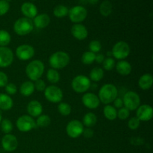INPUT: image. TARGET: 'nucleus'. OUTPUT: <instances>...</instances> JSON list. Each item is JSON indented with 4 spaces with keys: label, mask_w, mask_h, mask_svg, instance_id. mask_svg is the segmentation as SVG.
Returning <instances> with one entry per match:
<instances>
[{
    "label": "nucleus",
    "mask_w": 153,
    "mask_h": 153,
    "mask_svg": "<svg viewBox=\"0 0 153 153\" xmlns=\"http://www.w3.org/2000/svg\"><path fill=\"white\" fill-rule=\"evenodd\" d=\"M4 88H5L6 93H7L6 94L9 96L14 95L17 92V88L13 83H7Z\"/></svg>",
    "instance_id": "nucleus-42"
},
{
    "label": "nucleus",
    "mask_w": 153,
    "mask_h": 153,
    "mask_svg": "<svg viewBox=\"0 0 153 153\" xmlns=\"http://www.w3.org/2000/svg\"><path fill=\"white\" fill-rule=\"evenodd\" d=\"M58 111L60 113V114H61L62 116H68V115L71 114L72 108L70 105H69L68 103L61 102L58 104Z\"/></svg>",
    "instance_id": "nucleus-35"
},
{
    "label": "nucleus",
    "mask_w": 153,
    "mask_h": 153,
    "mask_svg": "<svg viewBox=\"0 0 153 153\" xmlns=\"http://www.w3.org/2000/svg\"><path fill=\"white\" fill-rule=\"evenodd\" d=\"M115 64L116 63H115L114 59L112 58L111 57H108V58H105L102 63V67L103 69L106 71H111L115 67Z\"/></svg>",
    "instance_id": "nucleus-36"
},
{
    "label": "nucleus",
    "mask_w": 153,
    "mask_h": 153,
    "mask_svg": "<svg viewBox=\"0 0 153 153\" xmlns=\"http://www.w3.org/2000/svg\"><path fill=\"white\" fill-rule=\"evenodd\" d=\"M16 126L21 132H28L37 126L34 118L29 115H22L19 117L16 120Z\"/></svg>",
    "instance_id": "nucleus-10"
},
{
    "label": "nucleus",
    "mask_w": 153,
    "mask_h": 153,
    "mask_svg": "<svg viewBox=\"0 0 153 153\" xmlns=\"http://www.w3.org/2000/svg\"><path fill=\"white\" fill-rule=\"evenodd\" d=\"M115 67H116L117 72L121 76H128L131 73V70H132L131 64L124 60L118 61L115 64Z\"/></svg>",
    "instance_id": "nucleus-21"
},
{
    "label": "nucleus",
    "mask_w": 153,
    "mask_h": 153,
    "mask_svg": "<svg viewBox=\"0 0 153 153\" xmlns=\"http://www.w3.org/2000/svg\"><path fill=\"white\" fill-rule=\"evenodd\" d=\"M11 37L8 31L0 29V46H7L10 44Z\"/></svg>",
    "instance_id": "nucleus-33"
},
{
    "label": "nucleus",
    "mask_w": 153,
    "mask_h": 153,
    "mask_svg": "<svg viewBox=\"0 0 153 153\" xmlns=\"http://www.w3.org/2000/svg\"><path fill=\"white\" fill-rule=\"evenodd\" d=\"M153 85V77L149 73H146L140 76L138 80V85L143 91H148Z\"/></svg>",
    "instance_id": "nucleus-22"
},
{
    "label": "nucleus",
    "mask_w": 153,
    "mask_h": 153,
    "mask_svg": "<svg viewBox=\"0 0 153 153\" xmlns=\"http://www.w3.org/2000/svg\"><path fill=\"white\" fill-rule=\"evenodd\" d=\"M88 2L91 4H96L99 1V0H88Z\"/></svg>",
    "instance_id": "nucleus-47"
},
{
    "label": "nucleus",
    "mask_w": 153,
    "mask_h": 153,
    "mask_svg": "<svg viewBox=\"0 0 153 153\" xmlns=\"http://www.w3.org/2000/svg\"><path fill=\"white\" fill-rule=\"evenodd\" d=\"M21 12L24 15V17L28 19H34L37 15V8L34 4L31 2H24L21 5Z\"/></svg>",
    "instance_id": "nucleus-19"
},
{
    "label": "nucleus",
    "mask_w": 153,
    "mask_h": 153,
    "mask_svg": "<svg viewBox=\"0 0 153 153\" xmlns=\"http://www.w3.org/2000/svg\"><path fill=\"white\" fill-rule=\"evenodd\" d=\"M72 35L79 40H83L88 37V31L86 27L81 23H76L71 28Z\"/></svg>",
    "instance_id": "nucleus-17"
},
{
    "label": "nucleus",
    "mask_w": 153,
    "mask_h": 153,
    "mask_svg": "<svg viewBox=\"0 0 153 153\" xmlns=\"http://www.w3.org/2000/svg\"><path fill=\"white\" fill-rule=\"evenodd\" d=\"M50 23V17L46 13H40L37 14L33 20V24L34 26L40 29L46 28Z\"/></svg>",
    "instance_id": "nucleus-20"
},
{
    "label": "nucleus",
    "mask_w": 153,
    "mask_h": 153,
    "mask_svg": "<svg viewBox=\"0 0 153 153\" xmlns=\"http://www.w3.org/2000/svg\"><path fill=\"white\" fill-rule=\"evenodd\" d=\"M118 91L116 86L112 84H105L99 91L98 97L100 102L110 105L117 97Z\"/></svg>",
    "instance_id": "nucleus-1"
},
{
    "label": "nucleus",
    "mask_w": 153,
    "mask_h": 153,
    "mask_svg": "<svg viewBox=\"0 0 153 153\" xmlns=\"http://www.w3.org/2000/svg\"><path fill=\"white\" fill-rule=\"evenodd\" d=\"M96 54L92 52H84L83 55L82 56V62L85 65H91L95 61Z\"/></svg>",
    "instance_id": "nucleus-34"
},
{
    "label": "nucleus",
    "mask_w": 153,
    "mask_h": 153,
    "mask_svg": "<svg viewBox=\"0 0 153 153\" xmlns=\"http://www.w3.org/2000/svg\"><path fill=\"white\" fill-rule=\"evenodd\" d=\"M34 89L36 91H39V92H42V91H44L45 89L46 88V83L43 80H42L41 79H37V80L34 81Z\"/></svg>",
    "instance_id": "nucleus-41"
},
{
    "label": "nucleus",
    "mask_w": 153,
    "mask_h": 153,
    "mask_svg": "<svg viewBox=\"0 0 153 153\" xmlns=\"http://www.w3.org/2000/svg\"><path fill=\"white\" fill-rule=\"evenodd\" d=\"M45 67L43 63L40 60L31 61L25 67V73L31 81L37 80L42 77L44 73Z\"/></svg>",
    "instance_id": "nucleus-2"
},
{
    "label": "nucleus",
    "mask_w": 153,
    "mask_h": 153,
    "mask_svg": "<svg viewBox=\"0 0 153 153\" xmlns=\"http://www.w3.org/2000/svg\"><path fill=\"white\" fill-rule=\"evenodd\" d=\"M82 101L84 105L89 109H97L100 104L98 96L93 93H86L84 94Z\"/></svg>",
    "instance_id": "nucleus-16"
},
{
    "label": "nucleus",
    "mask_w": 153,
    "mask_h": 153,
    "mask_svg": "<svg viewBox=\"0 0 153 153\" xmlns=\"http://www.w3.org/2000/svg\"><path fill=\"white\" fill-rule=\"evenodd\" d=\"M140 121L136 117L130 118L128 122V127L131 130H136L140 126Z\"/></svg>",
    "instance_id": "nucleus-39"
},
{
    "label": "nucleus",
    "mask_w": 153,
    "mask_h": 153,
    "mask_svg": "<svg viewBox=\"0 0 153 153\" xmlns=\"http://www.w3.org/2000/svg\"><path fill=\"white\" fill-rule=\"evenodd\" d=\"M103 114L106 119L113 121L117 117V110L111 105H106L103 108Z\"/></svg>",
    "instance_id": "nucleus-25"
},
{
    "label": "nucleus",
    "mask_w": 153,
    "mask_h": 153,
    "mask_svg": "<svg viewBox=\"0 0 153 153\" xmlns=\"http://www.w3.org/2000/svg\"><path fill=\"white\" fill-rule=\"evenodd\" d=\"M130 111L126 108L122 107L117 111V117L121 120H126L129 117Z\"/></svg>",
    "instance_id": "nucleus-38"
},
{
    "label": "nucleus",
    "mask_w": 153,
    "mask_h": 153,
    "mask_svg": "<svg viewBox=\"0 0 153 153\" xmlns=\"http://www.w3.org/2000/svg\"><path fill=\"white\" fill-rule=\"evenodd\" d=\"M1 146L6 152H13L18 146V140L15 135L7 134L1 138Z\"/></svg>",
    "instance_id": "nucleus-15"
},
{
    "label": "nucleus",
    "mask_w": 153,
    "mask_h": 153,
    "mask_svg": "<svg viewBox=\"0 0 153 153\" xmlns=\"http://www.w3.org/2000/svg\"><path fill=\"white\" fill-rule=\"evenodd\" d=\"M5 1H7V2L9 3V2H10V1H11L12 0H5Z\"/></svg>",
    "instance_id": "nucleus-49"
},
{
    "label": "nucleus",
    "mask_w": 153,
    "mask_h": 153,
    "mask_svg": "<svg viewBox=\"0 0 153 153\" xmlns=\"http://www.w3.org/2000/svg\"><path fill=\"white\" fill-rule=\"evenodd\" d=\"M122 100L124 107L129 111L137 110V108L140 105V96L134 91L126 92Z\"/></svg>",
    "instance_id": "nucleus-6"
},
{
    "label": "nucleus",
    "mask_w": 153,
    "mask_h": 153,
    "mask_svg": "<svg viewBox=\"0 0 153 153\" xmlns=\"http://www.w3.org/2000/svg\"><path fill=\"white\" fill-rule=\"evenodd\" d=\"M10 9V4L5 0H0V16H4L8 12Z\"/></svg>",
    "instance_id": "nucleus-40"
},
{
    "label": "nucleus",
    "mask_w": 153,
    "mask_h": 153,
    "mask_svg": "<svg viewBox=\"0 0 153 153\" xmlns=\"http://www.w3.org/2000/svg\"><path fill=\"white\" fill-rule=\"evenodd\" d=\"M82 134H83L85 138H91L94 136V131L91 128H84Z\"/></svg>",
    "instance_id": "nucleus-44"
},
{
    "label": "nucleus",
    "mask_w": 153,
    "mask_h": 153,
    "mask_svg": "<svg viewBox=\"0 0 153 153\" xmlns=\"http://www.w3.org/2000/svg\"><path fill=\"white\" fill-rule=\"evenodd\" d=\"M13 102L11 97L6 94H0V109L2 111H8L12 108Z\"/></svg>",
    "instance_id": "nucleus-23"
},
{
    "label": "nucleus",
    "mask_w": 153,
    "mask_h": 153,
    "mask_svg": "<svg viewBox=\"0 0 153 153\" xmlns=\"http://www.w3.org/2000/svg\"><path fill=\"white\" fill-rule=\"evenodd\" d=\"M43 106L37 100L30 101L27 105V111L31 117H37L43 113Z\"/></svg>",
    "instance_id": "nucleus-18"
},
{
    "label": "nucleus",
    "mask_w": 153,
    "mask_h": 153,
    "mask_svg": "<svg viewBox=\"0 0 153 153\" xmlns=\"http://www.w3.org/2000/svg\"><path fill=\"white\" fill-rule=\"evenodd\" d=\"M84 128V126L81 121L73 120L67 123L66 131L67 135L71 138H78L82 134Z\"/></svg>",
    "instance_id": "nucleus-11"
},
{
    "label": "nucleus",
    "mask_w": 153,
    "mask_h": 153,
    "mask_svg": "<svg viewBox=\"0 0 153 153\" xmlns=\"http://www.w3.org/2000/svg\"><path fill=\"white\" fill-rule=\"evenodd\" d=\"M105 60V55L102 53L96 54L95 61L97 64H102Z\"/></svg>",
    "instance_id": "nucleus-46"
},
{
    "label": "nucleus",
    "mask_w": 153,
    "mask_h": 153,
    "mask_svg": "<svg viewBox=\"0 0 153 153\" xmlns=\"http://www.w3.org/2000/svg\"><path fill=\"white\" fill-rule=\"evenodd\" d=\"M136 111V117L140 121L147 122L152 120L153 117L152 107L149 105H141L137 108Z\"/></svg>",
    "instance_id": "nucleus-14"
},
{
    "label": "nucleus",
    "mask_w": 153,
    "mask_h": 153,
    "mask_svg": "<svg viewBox=\"0 0 153 153\" xmlns=\"http://www.w3.org/2000/svg\"><path fill=\"white\" fill-rule=\"evenodd\" d=\"M32 1H35V0H32Z\"/></svg>",
    "instance_id": "nucleus-50"
},
{
    "label": "nucleus",
    "mask_w": 153,
    "mask_h": 153,
    "mask_svg": "<svg viewBox=\"0 0 153 153\" xmlns=\"http://www.w3.org/2000/svg\"><path fill=\"white\" fill-rule=\"evenodd\" d=\"M13 61V53L10 48L0 46V67L6 68L11 65Z\"/></svg>",
    "instance_id": "nucleus-13"
},
{
    "label": "nucleus",
    "mask_w": 153,
    "mask_h": 153,
    "mask_svg": "<svg viewBox=\"0 0 153 153\" xmlns=\"http://www.w3.org/2000/svg\"><path fill=\"white\" fill-rule=\"evenodd\" d=\"M89 49L90 52H92L95 54L99 53L102 49V44L100 40H94L91 41V43H89Z\"/></svg>",
    "instance_id": "nucleus-37"
},
{
    "label": "nucleus",
    "mask_w": 153,
    "mask_h": 153,
    "mask_svg": "<svg viewBox=\"0 0 153 153\" xmlns=\"http://www.w3.org/2000/svg\"><path fill=\"white\" fill-rule=\"evenodd\" d=\"M72 88L78 94L85 93L91 87V82L89 78L85 75L76 76L72 81Z\"/></svg>",
    "instance_id": "nucleus-5"
},
{
    "label": "nucleus",
    "mask_w": 153,
    "mask_h": 153,
    "mask_svg": "<svg viewBox=\"0 0 153 153\" xmlns=\"http://www.w3.org/2000/svg\"><path fill=\"white\" fill-rule=\"evenodd\" d=\"M69 8L64 4H58L54 8L53 13L55 17L63 18L68 15Z\"/></svg>",
    "instance_id": "nucleus-29"
},
{
    "label": "nucleus",
    "mask_w": 153,
    "mask_h": 153,
    "mask_svg": "<svg viewBox=\"0 0 153 153\" xmlns=\"http://www.w3.org/2000/svg\"><path fill=\"white\" fill-rule=\"evenodd\" d=\"M113 102H114V107L116 109H120L123 106V100L121 98H118V97H117Z\"/></svg>",
    "instance_id": "nucleus-45"
},
{
    "label": "nucleus",
    "mask_w": 153,
    "mask_h": 153,
    "mask_svg": "<svg viewBox=\"0 0 153 153\" xmlns=\"http://www.w3.org/2000/svg\"><path fill=\"white\" fill-rule=\"evenodd\" d=\"M130 54V46L126 42L119 41L114 45L111 50V55L115 59L119 61L126 58Z\"/></svg>",
    "instance_id": "nucleus-8"
},
{
    "label": "nucleus",
    "mask_w": 153,
    "mask_h": 153,
    "mask_svg": "<svg viewBox=\"0 0 153 153\" xmlns=\"http://www.w3.org/2000/svg\"><path fill=\"white\" fill-rule=\"evenodd\" d=\"M104 70L101 67H94L91 70V73H90V80L93 81V82H100L104 77Z\"/></svg>",
    "instance_id": "nucleus-27"
},
{
    "label": "nucleus",
    "mask_w": 153,
    "mask_h": 153,
    "mask_svg": "<svg viewBox=\"0 0 153 153\" xmlns=\"http://www.w3.org/2000/svg\"><path fill=\"white\" fill-rule=\"evenodd\" d=\"M70 61V55L67 52L64 51H58L49 57V64L52 69L58 70L67 67Z\"/></svg>",
    "instance_id": "nucleus-3"
},
{
    "label": "nucleus",
    "mask_w": 153,
    "mask_h": 153,
    "mask_svg": "<svg viewBox=\"0 0 153 153\" xmlns=\"http://www.w3.org/2000/svg\"><path fill=\"white\" fill-rule=\"evenodd\" d=\"M45 98L52 103H60L63 100L64 94L59 87L56 85H49L44 91Z\"/></svg>",
    "instance_id": "nucleus-7"
},
{
    "label": "nucleus",
    "mask_w": 153,
    "mask_h": 153,
    "mask_svg": "<svg viewBox=\"0 0 153 153\" xmlns=\"http://www.w3.org/2000/svg\"><path fill=\"white\" fill-rule=\"evenodd\" d=\"M46 78L50 83L56 84L60 81L61 76H60V73H58V70L51 68L48 70L47 73H46Z\"/></svg>",
    "instance_id": "nucleus-30"
},
{
    "label": "nucleus",
    "mask_w": 153,
    "mask_h": 153,
    "mask_svg": "<svg viewBox=\"0 0 153 153\" xmlns=\"http://www.w3.org/2000/svg\"><path fill=\"white\" fill-rule=\"evenodd\" d=\"M34 49L32 46L28 44H22L16 49V55L20 61H28L31 59L34 55Z\"/></svg>",
    "instance_id": "nucleus-12"
},
{
    "label": "nucleus",
    "mask_w": 153,
    "mask_h": 153,
    "mask_svg": "<svg viewBox=\"0 0 153 153\" xmlns=\"http://www.w3.org/2000/svg\"><path fill=\"white\" fill-rule=\"evenodd\" d=\"M8 83V78L6 73L0 71V88H4Z\"/></svg>",
    "instance_id": "nucleus-43"
},
{
    "label": "nucleus",
    "mask_w": 153,
    "mask_h": 153,
    "mask_svg": "<svg viewBox=\"0 0 153 153\" xmlns=\"http://www.w3.org/2000/svg\"><path fill=\"white\" fill-rule=\"evenodd\" d=\"M1 120H2V117H1V114H0V123H1Z\"/></svg>",
    "instance_id": "nucleus-48"
},
{
    "label": "nucleus",
    "mask_w": 153,
    "mask_h": 153,
    "mask_svg": "<svg viewBox=\"0 0 153 153\" xmlns=\"http://www.w3.org/2000/svg\"><path fill=\"white\" fill-rule=\"evenodd\" d=\"M35 123L37 126L44 128V127H47L50 125L51 118L50 117L46 114H41L37 117V119Z\"/></svg>",
    "instance_id": "nucleus-32"
},
{
    "label": "nucleus",
    "mask_w": 153,
    "mask_h": 153,
    "mask_svg": "<svg viewBox=\"0 0 153 153\" xmlns=\"http://www.w3.org/2000/svg\"><path fill=\"white\" fill-rule=\"evenodd\" d=\"M97 117L95 114L92 112L87 113L84 116L83 120H82V124L85 126L87 128H92L97 124Z\"/></svg>",
    "instance_id": "nucleus-26"
},
{
    "label": "nucleus",
    "mask_w": 153,
    "mask_h": 153,
    "mask_svg": "<svg viewBox=\"0 0 153 153\" xmlns=\"http://www.w3.org/2000/svg\"><path fill=\"white\" fill-rule=\"evenodd\" d=\"M0 128H1V131L4 134H10L12 131H13V126L11 121L8 119H2L0 123Z\"/></svg>",
    "instance_id": "nucleus-31"
},
{
    "label": "nucleus",
    "mask_w": 153,
    "mask_h": 153,
    "mask_svg": "<svg viewBox=\"0 0 153 153\" xmlns=\"http://www.w3.org/2000/svg\"><path fill=\"white\" fill-rule=\"evenodd\" d=\"M34 83L31 81H26L23 82L19 87V93L22 94L23 97H30L32 95L33 93L34 92Z\"/></svg>",
    "instance_id": "nucleus-24"
},
{
    "label": "nucleus",
    "mask_w": 153,
    "mask_h": 153,
    "mask_svg": "<svg viewBox=\"0 0 153 153\" xmlns=\"http://www.w3.org/2000/svg\"><path fill=\"white\" fill-rule=\"evenodd\" d=\"M68 16L73 23H81L88 16V10L82 5H76L69 10Z\"/></svg>",
    "instance_id": "nucleus-9"
},
{
    "label": "nucleus",
    "mask_w": 153,
    "mask_h": 153,
    "mask_svg": "<svg viewBox=\"0 0 153 153\" xmlns=\"http://www.w3.org/2000/svg\"><path fill=\"white\" fill-rule=\"evenodd\" d=\"M34 29V24L31 19L26 17L19 18L13 24V31L17 35L25 36Z\"/></svg>",
    "instance_id": "nucleus-4"
},
{
    "label": "nucleus",
    "mask_w": 153,
    "mask_h": 153,
    "mask_svg": "<svg viewBox=\"0 0 153 153\" xmlns=\"http://www.w3.org/2000/svg\"><path fill=\"white\" fill-rule=\"evenodd\" d=\"M113 5L109 0H105L100 6V12L103 16H108L112 13Z\"/></svg>",
    "instance_id": "nucleus-28"
}]
</instances>
